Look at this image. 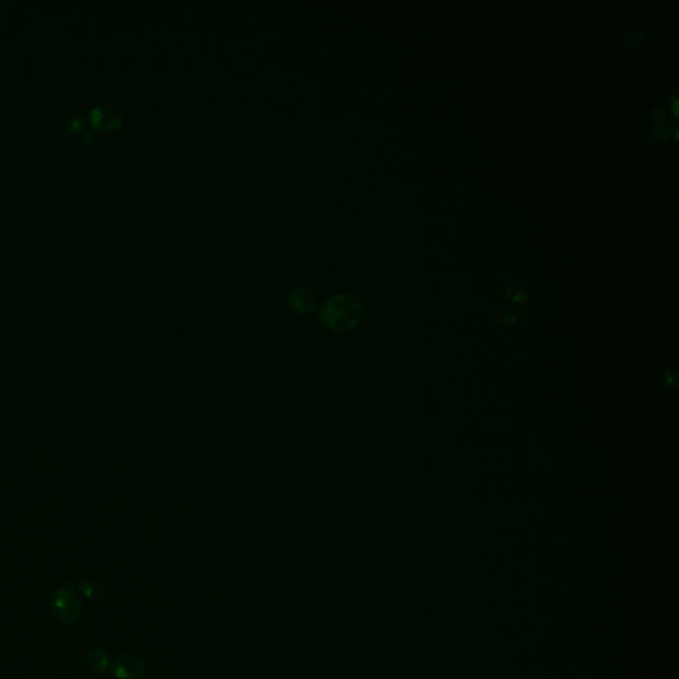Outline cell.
Returning <instances> with one entry per match:
<instances>
[{"label": "cell", "instance_id": "cell-9", "mask_svg": "<svg viewBox=\"0 0 679 679\" xmlns=\"http://www.w3.org/2000/svg\"><path fill=\"white\" fill-rule=\"evenodd\" d=\"M85 125V121L84 118L79 115H73V116L68 117L65 118L64 124H63V129H64V133L67 134H71V133H76V131H81Z\"/></svg>", "mask_w": 679, "mask_h": 679}, {"label": "cell", "instance_id": "cell-6", "mask_svg": "<svg viewBox=\"0 0 679 679\" xmlns=\"http://www.w3.org/2000/svg\"><path fill=\"white\" fill-rule=\"evenodd\" d=\"M521 308L516 303L502 304L493 313L496 321L502 324H512L521 318Z\"/></svg>", "mask_w": 679, "mask_h": 679}, {"label": "cell", "instance_id": "cell-1", "mask_svg": "<svg viewBox=\"0 0 679 679\" xmlns=\"http://www.w3.org/2000/svg\"><path fill=\"white\" fill-rule=\"evenodd\" d=\"M361 315L360 302L352 295L341 293L333 296L322 306L321 321L332 331L347 332L359 324Z\"/></svg>", "mask_w": 679, "mask_h": 679}, {"label": "cell", "instance_id": "cell-8", "mask_svg": "<svg viewBox=\"0 0 679 679\" xmlns=\"http://www.w3.org/2000/svg\"><path fill=\"white\" fill-rule=\"evenodd\" d=\"M79 591L81 594L87 596V597H95V598H100V597H105L108 596V589H105L101 585L99 584H95L92 581H83L79 584Z\"/></svg>", "mask_w": 679, "mask_h": 679}, {"label": "cell", "instance_id": "cell-4", "mask_svg": "<svg viewBox=\"0 0 679 679\" xmlns=\"http://www.w3.org/2000/svg\"><path fill=\"white\" fill-rule=\"evenodd\" d=\"M113 673L118 679H140L145 673L144 661L131 653L121 654L115 662Z\"/></svg>", "mask_w": 679, "mask_h": 679}, {"label": "cell", "instance_id": "cell-2", "mask_svg": "<svg viewBox=\"0 0 679 679\" xmlns=\"http://www.w3.org/2000/svg\"><path fill=\"white\" fill-rule=\"evenodd\" d=\"M52 609L55 616L65 625H73L80 620L81 607L74 594V585L60 588L54 593Z\"/></svg>", "mask_w": 679, "mask_h": 679}, {"label": "cell", "instance_id": "cell-5", "mask_svg": "<svg viewBox=\"0 0 679 679\" xmlns=\"http://www.w3.org/2000/svg\"><path fill=\"white\" fill-rule=\"evenodd\" d=\"M291 302L295 309L302 313H311L316 309V299L308 289H295L291 293Z\"/></svg>", "mask_w": 679, "mask_h": 679}, {"label": "cell", "instance_id": "cell-3", "mask_svg": "<svg viewBox=\"0 0 679 679\" xmlns=\"http://www.w3.org/2000/svg\"><path fill=\"white\" fill-rule=\"evenodd\" d=\"M89 121L95 129H116L124 122L122 112L111 104L95 106L89 113Z\"/></svg>", "mask_w": 679, "mask_h": 679}, {"label": "cell", "instance_id": "cell-10", "mask_svg": "<svg viewBox=\"0 0 679 679\" xmlns=\"http://www.w3.org/2000/svg\"><path fill=\"white\" fill-rule=\"evenodd\" d=\"M670 126H671L670 124H660V125L654 126L651 131V137L654 140H662V138H665L666 136L670 133Z\"/></svg>", "mask_w": 679, "mask_h": 679}, {"label": "cell", "instance_id": "cell-11", "mask_svg": "<svg viewBox=\"0 0 679 679\" xmlns=\"http://www.w3.org/2000/svg\"><path fill=\"white\" fill-rule=\"evenodd\" d=\"M507 293H508V296H509V297H511L514 302H516V303H524V302L527 300V295H525V292H524L523 289L519 288V287H516V286L509 287Z\"/></svg>", "mask_w": 679, "mask_h": 679}, {"label": "cell", "instance_id": "cell-7", "mask_svg": "<svg viewBox=\"0 0 679 679\" xmlns=\"http://www.w3.org/2000/svg\"><path fill=\"white\" fill-rule=\"evenodd\" d=\"M88 665L95 671H105L109 666V658L106 651L102 649H93L88 655Z\"/></svg>", "mask_w": 679, "mask_h": 679}]
</instances>
